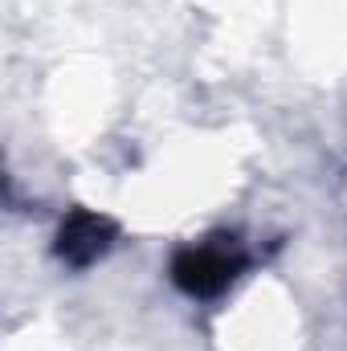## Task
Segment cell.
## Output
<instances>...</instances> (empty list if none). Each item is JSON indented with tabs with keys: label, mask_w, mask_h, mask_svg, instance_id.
Masks as SVG:
<instances>
[{
	"label": "cell",
	"mask_w": 347,
	"mask_h": 351,
	"mask_svg": "<svg viewBox=\"0 0 347 351\" xmlns=\"http://www.w3.org/2000/svg\"><path fill=\"white\" fill-rule=\"evenodd\" d=\"M237 269V258L225 250H192L176 262V282L192 294H213L221 290Z\"/></svg>",
	"instance_id": "obj_1"
},
{
	"label": "cell",
	"mask_w": 347,
	"mask_h": 351,
	"mask_svg": "<svg viewBox=\"0 0 347 351\" xmlns=\"http://www.w3.org/2000/svg\"><path fill=\"white\" fill-rule=\"evenodd\" d=\"M102 237H106V225H102V221H94V217H78L70 229H62V254L74 258V262H90L94 254L106 250Z\"/></svg>",
	"instance_id": "obj_2"
}]
</instances>
